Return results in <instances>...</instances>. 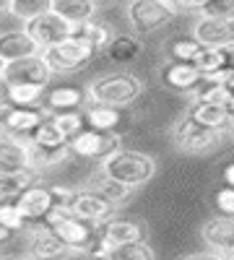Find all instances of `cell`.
I'll return each instance as SVG.
<instances>
[{
	"label": "cell",
	"instance_id": "obj_1",
	"mask_svg": "<svg viewBox=\"0 0 234 260\" xmlns=\"http://www.w3.org/2000/svg\"><path fill=\"white\" fill-rule=\"evenodd\" d=\"M102 172L136 190L156 175V161H154V156L143 154V151L120 148L102 161Z\"/></svg>",
	"mask_w": 234,
	"mask_h": 260
},
{
	"label": "cell",
	"instance_id": "obj_2",
	"mask_svg": "<svg viewBox=\"0 0 234 260\" xmlns=\"http://www.w3.org/2000/svg\"><path fill=\"white\" fill-rule=\"evenodd\" d=\"M45 226L50 232H55L60 240L71 247L68 255H89L91 245L99 240L96 229H94L96 224L83 219V216H78V213H73V211H52L47 216Z\"/></svg>",
	"mask_w": 234,
	"mask_h": 260
},
{
	"label": "cell",
	"instance_id": "obj_3",
	"mask_svg": "<svg viewBox=\"0 0 234 260\" xmlns=\"http://www.w3.org/2000/svg\"><path fill=\"white\" fill-rule=\"evenodd\" d=\"M96 52L99 50L89 39H83L78 31H73L71 37H65L52 47L42 50V55H45V60H47V65L52 68L55 76H65V73H76L81 68H86Z\"/></svg>",
	"mask_w": 234,
	"mask_h": 260
},
{
	"label": "cell",
	"instance_id": "obj_4",
	"mask_svg": "<svg viewBox=\"0 0 234 260\" xmlns=\"http://www.w3.org/2000/svg\"><path fill=\"white\" fill-rule=\"evenodd\" d=\"M89 102H104L115 107H127L141 99L143 94V81L133 73H107L94 78L89 86Z\"/></svg>",
	"mask_w": 234,
	"mask_h": 260
},
{
	"label": "cell",
	"instance_id": "obj_5",
	"mask_svg": "<svg viewBox=\"0 0 234 260\" xmlns=\"http://www.w3.org/2000/svg\"><path fill=\"white\" fill-rule=\"evenodd\" d=\"M221 138H224V130L203 125L190 112L172 130L175 146L180 151H185V154H190V156H200V154H211V151H216L221 146Z\"/></svg>",
	"mask_w": 234,
	"mask_h": 260
},
{
	"label": "cell",
	"instance_id": "obj_6",
	"mask_svg": "<svg viewBox=\"0 0 234 260\" xmlns=\"http://www.w3.org/2000/svg\"><path fill=\"white\" fill-rule=\"evenodd\" d=\"M177 11L180 8L172 0H130L127 3V24L138 34H151L172 24Z\"/></svg>",
	"mask_w": 234,
	"mask_h": 260
},
{
	"label": "cell",
	"instance_id": "obj_7",
	"mask_svg": "<svg viewBox=\"0 0 234 260\" xmlns=\"http://www.w3.org/2000/svg\"><path fill=\"white\" fill-rule=\"evenodd\" d=\"M71 148H73V156L104 161L115 151L122 148V138L117 130H96V127L86 125L78 136L71 138Z\"/></svg>",
	"mask_w": 234,
	"mask_h": 260
},
{
	"label": "cell",
	"instance_id": "obj_8",
	"mask_svg": "<svg viewBox=\"0 0 234 260\" xmlns=\"http://www.w3.org/2000/svg\"><path fill=\"white\" fill-rule=\"evenodd\" d=\"M24 29L39 42L42 50H47L57 42H62L65 37H71L76 31V24L68 21L65 16H60L57 11H47L42 16H34L29 21H24Z\"/></svg>",
	"mask_w": 234,
	"mask_h": 260
},
{
	"label": "cell",
	"instance_id": "obj_9",
	"mask_svg": "<svg viewBox=\"0 0 234 260\" xmlns=\"http://www.w3.org/2000/svg\"><path fill=\"white\" fill-rule=\"evenodd\" d=\"M52 76L55 73L42 52L3 62V83H42V86H47Z\"/></svg>",
	"mask_w": 234,
	"mask_h": 260
},
{
	"label": "cell",
	"instance_id": "obj_10",
	"mask_svg": "<svg viewBox=\"0 0 234 260\" xmlns=\"http://www.w3.org/2000/svg\"><path fill=\"white\" fill-rule=\"evenodd\" d=\"M21 213H24V219L29 226L34 224H45L47 216L55 211V198H52V187H45V185H31L29 190H24L16 198Z\"/></svg>",
	"mask_w": 234,
	"mask_h": 260
},
{
	"label": "cell",
	"instance_id": "obj_11",
	"mask_svg": "<svg viewBox=\"0 0 234 260\" xmlns=\"http://www.w3.org/2000/svg\"><path fill=\"white\" fill-rule=\"evenodd\" d=\"M120 206L117 203H112L104 192H99L96 187H83V190H78L76 192V203H73V213H78V216H83V219H89V221H94V224H104V221H110L112 216H115V211H117Z\"/></svg>",
	"mask_w": 234,
	"mask_h": 260
},
{
	"label": "cell",
	"instance_id": "obj_12",
	"mask_svg": "<svg viewBox=\"0 0 234 260\" xmlns=\"http://www.w3.org/2000/svg\"><path fill=\"white\" fill-rule=\"evenodd\" d=\"M193 37L203 47H229L234 45V18L198 16L193 24Z\"/></svg>",
	"mask_w": 234,
	"mask_h": 260
},
{
	"label": "cell",
	"instance_id": "obj_13",
	"mask_svg": "<svg viewBox=\"0 0 234 260\" xmlns=\"http://www.w3.org/2000/svg\"><path fill=\"white\" fill-rule=\"evenodd\" d=\"M161 81L164 86H169L172 91H198V86L206 81L203 71L195 62H185V60H172L164 62L161 68Z\"/></svg>",
	"mask_w": 234,
	"mask_h": 260
},
{
	"label": "cell",
	"instance_id": "obj_14",
	"mask_svg": "<svg viewBox=\"0 0 234 260\" xmlns=\"http://www.w3.org/2000/svg\"><path fill=\"white\" fill-rule=\"evenodd\" d=\"M50 115V110L45 107L42 110L39 104H11V110L3 112V130L6 133H13V136H29L31 130Z\"/></svg>",
	"mask_w": 234,
	"mask_h": 260
},
{
	"label": "cell",
	"instance_id": "obj_15",
	"mask_svg": "<svg viewBox=\"0 0 234 260\" xmlns=\"http://www.w3.org/2000/svg\"><path fill=\"white\" fill-rule=\"evenodd\" d=\"M200 234L216 255H226L234 247V216H224V213L214 216L200 226Z\"/></svg>",
	"mask_w": 234,
	"mask_h": 260
},
{
	"label": "cell",
	"instance_id": "obj_16",
	"mask_svg": "<svg viewBox=\"0 0 234 260\" xmlns=\"http://www.w3.org/2000/svg\"><path fill=\"white\" fill-rule=\"evenodd\" d=\"M39 52H42L39 42L26 29H11V31H3V37H0V60L3 62L39 55Z\"/></svg>",
	"mask_w": 234,
	"mask_h": 260
},
{
	"label": "cell",
	"instance_id": "obj_17",
	"mask_svg": "<svg viewBox=\"0 0 234 260\" xmlns=\"http://www.w3.org/2000/svg\"><path fill=\"white\" fill-rule=\"evenodd\" d=\"M0 167H3V172L21 169V167H31L29 138L6 133L3 136V143H0Z\"/></svg>",
	"mask_w": 234,
	"mask_h": 260
},
{
	"label": "cell",
	"instance_id": "obj_18",
	"mask_svg": "<svg viewBox=\"0 0 234 260\" xmlns=\"http://www.w3.org/2000/svg\"><path fill=\"white\" fill-rule=\"evenodd\" d=\"M190 115L195 120H200L203 125L219 127V130H229L234 127V112L231 104H219V102H200L195 99L193 107H190Z\"/></svg>",
	"mask_w": 234,
	"mask_h": 260
},
{
	"label": "cell",
	"instance_id": "obj_19",
	"mask_svg": "<svg viewBox=\"0 0 234 260\" xmlns=\"http://www.w3.org/2000/svg\"><path fill=\"white\" fill-rule=\"evenodd\" d=\"M39 182V169L37 167H21L0 175V198L3 201H16L24 190Z\"/></svg>",
	"mask_w": 234,
	"mask_h": 260
},
{
	"label": "cell",
	"instance_id": "obj_20",
	"mask_svg": "<svg viewBox=\"0 0 234 260\" xmlns=\"http://www.w3.org/2000/svg\"><path fill=\"white\" fill-rule=\"evenodd\" d=\"M102 240L107 242L110 247H117V245H127V242H141L146 240L143 234V226L138 221H127V219H110L102 224Z\"/></svg>",
	"mask_w": 234,
	"mask_h": 260
},
{
	"label": "cell",
	"instance_id": "obj_21",
	"mask_svg": "<svg viewBox=\"0 0 234 260\" xmlns=\"http://www.w3.org/2000/svg\"><path fill=\"white\" fill-rule=\"evenodd\" d=\"M89 99V91L78 86H52L45 94V107L50 112H65V110H81L83 102Z\"/></svg>",
	"mask_w": 234,
	"mask_h": 260
},
{
	"label": "cell",
	"instance_id": "obj_22",
	"mask_svg": "<svg viewBox=\"0 0 234 260\" xmlns=\"http://www.w3.org/2000/svg\"><path fill=\"white\" fill-rule=\"evenodd\" d=\"M26 138V136H24ZM29 151H31V167H37L39 172L45 169H55L60 164H65L73 154L71 143H60V146H42V143H31L29 141Z\"/></svg>",
	"mask_w": 234,
	"mask_h": 260
},
{
	"label": "cell",
	"instance_id": "obj_23",
	"mask_svg": "<svg viewBox=\"0 0 234 260\" xmlns=\"http://www.w3.org/2000/svg\"><path fill=\"white\" fill-rule=\"evenodd\" d=\"M83 112H86L89 127H96V130H117V125L122 122V112H120V107H115V104L91 102Z\"/></svg>",
	"mask_w": 234,
	"mask_h": 260
},
{
	"label": "cell",
	"instance_id": "obj_24",
	"mask_svg": "<svg viewBox=\"0 0 234 260\" xmlns=\"http://www.w3.org/2000/svg\"><path fill=\"white\" fill-rule=\"evenodd\" d=\"M107 57L117 65H125V62H133L141 52H143V45L141 39L133 37V34H115V39L107 45Z\"/></svg>",
	"mask_w": 234,
	"mask_h": 260
},
{
	"label": "cell",
	"instance_id": "obj_25",
	"mask_svg": "<svg viewBox=\"0 0 234 260\" xmlns=\"http://www.w3.org/2000/svg\"><path fill=\"white\" fill-rule=\"evenodd\" d=\"M68 245L60 240L55 232H50L45 224H42L39 232H34V240H31V255L34 257H62L68 255Z\"/></svg>",
	"mask_w": 234,
	"mask_h": 260
},
{
	"label": "cell",
	"instance_id": "obj_26",
	"mask_svg": "<svg viewBox=\"0 0 234 260\" xmlns=\"http://www.w3.org/2000/svg\"><path fill=\"white\" fill-rule=\"evenodd\" d=\"M99 6L94 0H52V11H57L60 16H65L73 24H83V21L94 18V11Z\"/></svg>",
	"mask_w": 234,
	"mask_h": 260
},
{
	"label": "cell",
	"instance_id": "obj_27",
	"mask_svg": "<svg viewBox=\"0 0 234 260\" xmlns=\"http://www.w3.org/2000/svg\"><path fill=\"white\" fill-rule=\"evenodd\" d=\"M47 94V86L42 83H6V99L11 104H39Z\"/></svg>",
	"mask_w": 234,
	"mask_h": 260
},
{
	"label": "cell",
	"instance_id": "obj_28",
	"mask_svg": "<svg viewBox=\"0 0 234 260\" xmlns=\"http://www.w3.org/2000/svg\"><path fill=\"white\" fill-rule=\"evenodd\" d=\"M76 31H78L83 39H89L96 50H107V45L115 39L112 29L104 24V21H96V18H89V21H83V24H78Z\"/></svg>",
	"mask_w": 234,
	"mask_h": 260
},
{
	"label": "cell",
	"instance_id": "obj_29",
	"mask_svg": "<svg viewBox=\"0 0 234 260\" xmlns=\"http://www.w3.org/2000/svg\"><path fill=\"white\" fill-rule=\"evenodd\" d=\"M91 187H96L99 192H104L117 206H125L127 198H130V192H133V187H127L125 182H120V180H115L110 175H104V172H99V175H96V180L91 182Z\"/></svg>",
	"mask_w": 234,
	"mask_h": 260
},
{
	"label": "cell",
	"instance_id": "obj_30",
	"mask_svg": "<svg viewBox=\"0 0 234 260\" xmlns=\"http://www.w3.org/2000/svg\"><path fill=\"white\" fill-rule=\"evenodd\" d=\"M3 6L11 16H16L21 21H29L34 16L52 11V0H3Z\"/></svg>",
	"mask_w": 234,
	"mask_h": 260
},
{
	"label": "cell",
	"instance_id": "obj_31",
	"mask_svg": "<svg viewBox=\"0 0 234 260\" xmlns=\"http://www.w3.org/2000/svg\"><path fill=\"white\" fill-rule=\"evenodd\" d=\"M50 117H52V122L62 130V136H65L68 141L73 138V136H78L83 127H86L89 122H86V112L83 110H65V112H50Z\"/></svg>",
	"mask_w": 234,
	"mask_h": 260
},
{
	"label": "cell",
	"instance_id": "obj_32",
	"mask_svg": "<svg viewBox=\"0 0 234 260\" xmlns=\"http://www.w3.org/2000/svg\"><path fill=\"white\" fill-rule=\"evenodd\" d=\"M31 143H42V146H60V143H71L65 136H62V130L52 122V117L47 115L45 120H42L31 133L26 136Z\"/></svg>",
	"mask_w": 234,
	"mask_h": 260
},
{
	"label": "cell",
	"instance_id": "obj_33",
	"mask_svg": "<svg viewBox=\"0 0 234 260\" xmlns=\"http://www.w3.org/2000/svg\"><path fill=\"white\" fill-rule=\"evenodd\" d=\"M110 257L115 260H151L154 257V247H148L146 240L141 242H127V245H117L110 250Z\"/></svg>",
	"mask_w": 234,
	"mask_h": 260
},
{
	"label": "cell",
	"instance_id": "obj_34",
	"mask_svg": "<svg viewBox=\"0 0 234 260\" xmlns=\"http://www.w3.org/2000/svg\"><path fill=\"white\" fill-rule=\"evenodd\" d=\"M203 52V45L195 37H187V39H177L169 45V57L172 60H185V62H195L198 55Z\"/></svg>",
	"mask_w": 234,
	"mask_h": 260
},
{
	"label": "cell",
	"instance_id": "obj_35",
	"mask_svg": "<svg viewBox=\"0 0 234 260\" xmlns=\"http://www.w3.org/2000/svg\"><path fill=\"white\" fill-rule=\"evenodd\" d=\"M0 226H3V232H21L26 226V219L24 213H21L18 203L16 201H3V206H0Z\"/></svg>",
	"mask_w": 234,
	"mask_h": 260
},
{
	"label": "cell",
	"instance_id": "obj_36",
	"mask_svg": "<svg viewBox=\"0 0 234 260\" xmlns=\"http://www.w3.org/2000/svg\"><path fill=\"white\" fill-rule=\"evenodd\" d=\"M198 16L234 18V0H203V6L198 8Z\"/></svg>",
	"mask_w": 234,
	"mask_h": 260
},
{
	"label": "cell",
	"instance_id": "obj_37",
	"mask_svg": "<svg viewBox=\"0 0 234 260\" xmlns=\"http://www.w3.org/2000/svg\"><path fill=\"white\" fill-rule=\"evenodd\" d=\"M50 187H52V198H55V211H73L78 190H71L65 185H50Z\"/></svg>",
	"mask_w": 234,
	"mask_h": 260
},
{
	"label": "cell",
	"instance_id": "obj_38",
	"mask_svg": "<svg viewBox=\"0 0 234 260\" xmlns=\"http://www.w3.org/2000/svg\"><path fill=\"white\" fill-rule=\"evenodd\" d=\"M214 203H216V213L234 216V185H224V187H219L216 195H214Z\"/></svg>",
	"mask_w": 234,
	"mask_h": 260
},
{
	"label": "cell",
	"instance_id": "obj_39",
	"mask_svg": "<svg viewBox=\"0 0 234 260\" xmlns=\"http://www.w3.org/2000/svg\"><path fill=\"white\" fill-rule=\"evenodd\" d=\"M203 6V0H177V8H193V11H198Z\"/></svg>",
	"mask_w": 234,
	"mask_h": 260
},
{
	"label": "cell",
	"instance_id": "obj_40",
	"mask_svg": "<svg viewBox=\"0 0 234 260\" xmlns=\"http://www.w3.org/2000/svg\"><path fill=\"white\" fill-rule=\"evenodd\" d=\"M221 177H224V182H226V185H234V161L224 167V175H221Z\"/></svg>",
	"mask_w": 234,
	"mask_h": 260
},
{
	"label": "cell",
	"instance_id": "obj_41",
	"mask_svg": "<svg viewBox=\"0 0 234 260\" xmlns=\"http://www.w3.org/2000/svg\"><path fill=\"white\" fill-rule=\"evenodd\" d=\"M221 83L226 86V91H229V94H231V99H234V71H231V73H229V76H226Z\"/></svg>",
	"mask_w": 234,
	"mask_h": 260
},
{
	"label": "cell",
	"instance_id": "obj_42",
	"mask_svg": "<svg viewBox=\"0 0 234 260\" xmlns=\"http://www.w3.org/2000/svg\"><path fill=\"white\" fill-rule=\"evenodd\" d=\"M224 257H229V260H234V247H231V250H229V252H226Z\"/></svg>",
	"mask_w": 234,
	"mask_h": 260
},
{
	"label": "cell",
	"instance_id": "obj_43",
	"mask_svg": "<svg viewBox=\"0 0 234 260\" xmlns=\"http://www.w3.org/2000/svg\"><path fill=\"white\" fill-rule=\"evenodd\" d=\"M94 3H96V6H102V3H107V0H94Z\"/></svg>",
	"mask_w": 234,
	"mask_h": 260
},
{
	"label": "cell",
	"instance_id": "obj_44",
	"mask_svg": "<svg viewBox=\"0 0 234 260\" xmlns=\"http://www.w3.org/2000/svg\"><path fill=\"white\" fill-rule=\"evenodd\" d=\"M231 112H234V99H231Z\"/></svg>",
	"mask_w": 234,
	"mask_h": 260
},
{
	"label": "cell",
	"instance_id": "obj_45",
	"mask_svg": "<svg viewBox=\"0 0 234 260\" xmlns=\"http://www.w3.org/2000/svg\"><path fill=\"white\" fill-rule=\"evenodd\" d=\"M231 136H234V127H231Z\"/></svg>",
	"mask_w": 234,
	"mask_h": 260
},
{
	"label": "cell",
	"instance_id": "obj_46",
	"mask_svg": "<svg viewBox=\"0 0 234 260\" xmlns=\"http://www.w3.org/2000/svg\"><path fill=\"white\" fill-rule=\"evenodd\" d=\"M172 3H177V0H172Z\"/></svg>",
	"mask_w": 234,
	"mask_h": 260
}]
</instances>
